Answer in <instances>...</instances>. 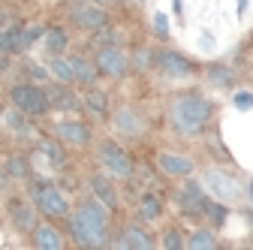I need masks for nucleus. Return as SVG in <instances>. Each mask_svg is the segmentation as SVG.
Returning a JSON list of instances; mask_svg holds the SVG:
<instances>
[{
  "mask_svg": "<svg viewBox=\"0 0 253 250\" xmlns=\"http://www.w3.org/2000/svg\"><path fill=\"white\" fill-rule=\"evenodd\" d=\"M211 118V103L199 93H184L172 103V124L181 136H196Z\"/></svg>",
  "mask_w": 253,
  "mask_h": 250,
  "instance_id": "obj_1",
  "label": "nucleus"
},
{
  "mask_svg": "<svg viewBox=\"0 0 253 250\" xmlns=\"http://www.w3.org/2000/svg\"><path fill=\"white\" fill-rule=\"evenodd\" d=\"M70 229H73L79 244H103L106 241V229H109L106 211L93 199H84L76 208V214L70 217Z\"/></svg>",
  "mask_w": 253,
  "mask_h": 250,
  "instance_id": "obj_2",
  "label": "nucleus"
},
{
  "mask_svg": "<svg viewBox=\"0 0 253 250\" xmlns=\"http://www.w3.org/2000/svg\"><path fill=\"white\" fill-rule=\"evenodd\" d=\"M9 97H12L15 109H21L24 115H42V112L51 109L48 93H45L42 87H37V84H15V87L9 90Z\"/></svg>",
  "mask_w": 253,
  "mask_h": 250,
  "instance_id": "obj_3",
  "label": "nucleus"
},
{
  "mask_svg": "<svg viewBox=\"0 0 253 250\" xmlns=\"http://www.w3.org/2000/svg\"><path fill=\"white\" fill-rule=\"evenodd\" d=\"M205 187L220 199V202H235L241 196V187L229 172H220V169H208L205 172Z\"/></svg>",
  "mask_w": 253,
  "mask_h": 250,
  "instance_id": "obj_4",
  "label": "nucleus"
},
{
  "mask_svg": "<svg viewBox=\"0 0 253 250\" xmlns=\"http://www.w3.org/2000/svg\"><path fill=\"white\" fill-rule=\"evenodd\" d=\"M34 196H37V205H40V211L42 214H48V217H63L70 211V205H67V196H63L57 187H48V184H37L34 187Z\"/></svg>",
  "mask_w": 253,
  "mask_h": 250,
  "instance_id": "obj_5",
  "label": "nucleus"
},
{
  "mask_svg": "<svg viewBox=\"0 0 253 250\" xmlns=\"http://www.w3.org/2000/svg\"><path fill=\"white\" fill-rule=\"evenodd\" d=\"M100 160H103V166H106L112 175H118V178H130V175H133L130 157H126L124 148H118L115 142H103V148H100Z\"/></svg>",
  "mask_w": 253,
  "mask_h": 250,
  "instance_id": "obj_6",
  "label": "nucleus"
},
{
  "mask_svg": "<svg viewBox=\"0 0 253 250\" xmlns=\"http://www.w3.org/2000/svg\"><path fill=\"white\" fill-rule=\"evenodd\" d=\"M126 57H124V51H118L115 45H103L100 51H97V70L103 73V76H112V79H124L126 76Z\"/></svg>",
  "mask_w": 253,
  "mask_h": 250,
  "instance_id": "obj_7",
  "label": "nucleus"
},
{
  "mask_svg": "<svg viewBox=\"0 0 253 250\" xmlns=\"http://www.w3.org/2000/svg\"><path fill=\"white\" fill-rule=\"evenodd\" d=\"M70 15H73V21L79 24V27H84V30H103L106 24H109V15H106V9H100V6H93V3H76L73 9H70Z\"/></svg>",
  "mask_w": 253,
  "mask_h": 250,
  "instance_id": "obj_8",
  "label": "nucleus"
},
{
  "mask_svg": "<svg viewBox=\"0 0 253 250\" xmlns=\"http://www.w3.org/2000/svg\"><path fill=\"white\" fill-rule=\"evenodd\" d=\"M157 67H160L163 76H169V79H184V76H190V70H193V64L178 51H160L157 54Z\"/></svg>",
  "mask_w": 253,
  "mask_h": 250,
  "instance_id": "obj_9",
  "label": "nucleus"
},
{
  "mask_svg": "<svg viewBox=\"0 0 253 250\" xmlns=\"http://www.w3.org/2000/svg\"><path fill=\"white\" fill-rule=\"evenodd\" d=\"M115 127H118V133L136 139V136L145 133V121H142V115L133 112V109H118V112H115Z\"/></svg>",
  "mask_w": 253,
  "mask_h": 250,
  "instance_id": "obj_10",
  "label": "nucleus"
},
{
  "mask_svg": "<svg viewBox=\"0 0 253 250\" xmlns=\"http://www.w3.org/2000/svg\"><path fill=\"white\" fill-rule=\"evenodd\" d=\"M30 45V37L24 27H9V30H0V51L6 54H15V51H24Z\"/></svg>",
  "mask_w": 253,
  "mask_h": 250,
  "instance_id": "obj_11",
  "label": "nucleus"
},
{
  "mask_svg": "<svg viewBox=\"0 0 253 250\" xmlns=\"http://www.w3.org/2000/svg\"><path fill=\"white\" fill-rule=\"evenodd\" d=\"M160 169L166 175H175V178H184L193 172V160L190 157H181V154H160Z\"/></svg>",
  "mask_w": 253,
  "mask_h": 250,
  "instance_id": "obj_12",
  "label": "nucleus"
},
{
  "mask_svg": "<svg viewBox=\"0 0 253 250\" xmlns=\"http://www.w3.org/2000/svg\"><path fill=\"white\" fill-rule=\"evenodd\" d=\"M90 190H93V196H97L106 208L118 205V193H115V187H112V181L106 175H90Z\"/></svg>",
  "mask_w": 253,
  "mask_h": 250,
  "instance_id": "obj_13",
  "label": "nucleus"
},
{
  "mask_svg": "<svg viewBox=\"0 0 253 250\" xmlns=\"http://www.w3.org/2000/svg\"><path fill=\"white\" fill-rule=\"evenodd\" d=\"M57 136L63 142H70V145H84L87 142V127L79 121H60L57 124Z\"/></svg>",
  "mask_w": 253,
  "mask_h": 250,
  "instance_id": "obj_14",
  "label": "nucleus"
},
{
  "mask_svg": "<svg viewBox=\"0 0 253 250\" xmlns=\"http://www.w3.org/2000/svg\"><path fill=\"white\" fill-rule=\"evenodd\" d=\"M45 93H48V103H51L54 109H79L76 93H73V90H67L63 84H57V87H48Z\"/></svg>",
  "mask_w": 253,
  "mask_h": 250,
  "instance_id": "obj_15",
  "label": "nucleus"
},
{
  "mask_svg": "<svg viewBox=\"0 0 253 250\" xmlns=\"http://www.w3.org/2000/svg\"><path fill=\"white\" fill-rule=\"evenodd\" d=\"M9 211H12V223H15V229H21V232H27V229H34L37 226V220H34V211H30L24 202H12L9 205Z\"/></svg>",
  "mask_w": 253,
  "mask_h": 250,
  "instance_id": "obj_16",
  "label": "nucleus"
},
{
  "mask_svg": "<svg viewBox=\"0 0 253 250\" xmlns=\"http://www.w3.org/2000/svg\"><path fill=\"white\" fill-rule=\"evenodd\" d=\"M34 244L42 247V250H57L63 244V238L57 235V229L51 226H34Z\"/></svg>",
  "mask_w": 253,
  "mask_h": 250,
  "instance_id": "obj_17",
  "label": "nucleus"
},
{
  "mask_svg": "<svg viewBox=\"0 0 253 250\" xmlns=\"http://www.w3.org/2000/svg\"><path fill=\"white\" fill-rule=\"evenodd\" d=\"M63 48H67V34H63V27H48L45 30V51L60 54Z\"/></svg>",
  "mask_w": 253,
  "mask_h": 250,
  "instance_id": "obj_18",
  "label": "nucleus"
},
{
  "mask_svg": "<svg viewBox=\"0 0 253 250\" xmlns=\"http://www.w3.org/2000/svg\"><path fill=\"white\" fill-rule=\"evenodd\" d=\"M73 64V73H76V82H84V84H90L93 79H97V70H93V64H87L84 57H73L70 60Z\"/></svg>",
  "mask_w": 253,
  "mask_h": 250,
  "instance_id": "obj_19",
  "label": "nucleus"
},
{
  "mask_svg": "<svg viewBox=\"0 0 253 250\" xmlns=\"http://www.w3.org/2000/svg\"><path fill=\"white\" fill-rule=\"evenodd\" d=\"M51 73H54V79H57V82H63V84L76 82L73 64H70V60H63V57H54V60H51Z\"/></svg>",
  "mask_w": 253,
  "mask_h": 250,
  "instance_id": "obj_20",
  "label": "nucleus"
},
{
  "mask_svg": "<svg viewBox=\"0 0 253 250\" xmlns=\"http://www.w3.org/2000/svg\"><path fill=\"white\" fill-rule=\"evenodd\" d=\"M121 244H130V247H142V250H148V247H151V238H148L145 232H139L136 226H126Z\"/></svg>",
  "mask_w": 253,
  "mask_h": 250,
  "instance_id": "obj_21",
  "label": "nucleus"
},
{
  "mask_svg": "<svg viewBox=\"0 0 253 250\" xmlns=\"http://www.w3.org/2000/svg\"><path fill=\"white\" fill-rule=\"evenodd\" d=\"M187 244H190V250H202V247H214L217 241H214V235H211L208 229H199L196 235H190Z\"/></svg>",
  "mask_w": 253,
  "mask_h": 250,
  "instance_id": "obj_22",
  "label": "nucleus"
},
{
  "mask_svg": "<svg viewBox=\"0 0 253 250\" xmlns=\"http://www.w3.org/2000/svg\"><path fill=\"white\" fill-rule=\"evenodd\" d=\"M139 211H142V220H154V217H160V199H157V196H145Z\"/></svg>",
  "mask_w": 253,
  "mask_h": 250,
  "instance_id": "obj_23",
  "label": "nucleus"
},
{
  "mask_svg": "<svg viewBox=\"0 0 253 250\" xmlns=\"http://www.w3.org/2000/svg\"><path fill=\"white\" fill-rule=\"evenodd\" d=\"M84 106H87L90 112H97V115H106V97H103L100 90H87Z\"/></svg>",
  "mask_w": 253,
  "mask_h": 250,
  "instance_id": "obj_24",
  "label": "nucleus"
},
{
  "mask_svg": "<svg viewBox=\"0 0 253 250\" xmlns=\"http://www.w3.org/2000/svg\"><path fill=\"white\" fill-rule=\"evenodd\" d=\"M208 79L214 82V84H232V70L229 67H208Z\"/></svg>",
  "mask_w": 253,
  "mask_h": 250,
  "instance_id": "obj_25",
  "label": "nucleus"
},
{
  "mask_svg": "<svg viewBox=\"0 0 253 250\" xmlns=\"http://www.w3.org/2000/svg\"><path fill=\"white\" fill-rule=\"evenodd\" d=\"M205 211L211 214V220H214L217 226H223V220H226V208H223V205H217V202H208V199H205Z\"/></svg>",
  "mask_w": 253,
  "mask_h": 250,
  "instance_id": "obj_26",
  "label": "nucleus"
},
{
  "mask_svg": "<svg viewBox=\"0 0 253 250\" xmlns=\"http://www.w3.org/2000/svg\"><path fill=\"white\" fill-rule=\"evenodd\" d=\"M154 30H157V37H169V18H166V12H157L154 15Z\"/></svg>",
  "mask_w": 253,
  "mask_h": 250,
  "instance_id": "obj_27",
  "label": "nucleus"
},
{
  "mask_svg": "<svg viewBox=\"0 0 253 250\" xmlns=\"http://www.w3.org/2000/svg\"><path fill=\"white\" fill-rule=\"evenodd\" d=\"M232 103H235V109H241V112H247V109H253V93H250V90H238Z\"/></svg>",
  "mask_w": 253,
  "mask_h": 250,
  "instance_id": "obj_28",
  "label": "nucleus"
},
{
  "mask_svg": "<svg viewBox=\"0 0 253 250\" xmlns=\"http://www.w3.org/2000/svg\"><path fill=\"white\" fill-rule=\"evenodd\" d=\"M6 169H9V175H12V178H24V175H27V163H24L21 157H12Z\"/></svg>",
  "mask_w": 253,
  "mask_h": 250,
  "instance_id": "obj_29",
  "label": "nucleus"
},
{
  "mask_svg": "<svg viewBox=\"0 0 253 250\" xmlns=\"http://www.w3.org/2000/svg\"><path fill=\"white\" fill-rule=\"evenodd\" d=\"M42 151L51 157V163H54V166H60V163H63V151H60L54 142H42Z\"/></svg>",
  "mask_w": 253,
  "mask_h": 250,
  "instance_id": "obj_30",
  "label": "nucleus"
},
{
  "mask_svg": "<svg viewBox=\"0 0 253 250\" xmlns=\"http://www.w3.org/2000/svg\"><path fill=\"white\" fill-rule=\"evenodd\" d=\"M6 124H9L12 130H24V112H21V109L9 112V115H6Z\"/></svg>",
  "mask_w": 253,
  "mask_h": 250,
  "instance_id": "obj_31",
  "label": "nucleus"
},
{
  "mask_svg": "<svg viewBox=\"0 0 253 250\" xmlns=\"http://www.w3.org/2000/svg\"><path fill=\"white\" fill-rule=\"evenodd\" d=\"M163 244H166V247H172V250L184 247V241H181V235H178V232H166V235H163Z\"/></svg>",
  "mask_w": 253,
  "mask_h": 250,
  "instance_id": "obj_32",
  "label": "nucleus"
},
{
  "mask_svg": "<svg viewBox=\"0 0 253 250\" xmlns=\"http://www.w3.org/2000/svg\"><path fill=\"white\" fill-rule=\"evenodd\" d=\"M136 67H139V70H145V67H148V48H142V51L136 54Z\"/></svg>",
  "mask_w": 253,
  "mask_h": 250,
  "instance_id": "obj_33",
  "label": "nucleus"
},
{
  "mask_svg": "<svg viewBox=\"0 0 253 250\" xmlns=\"http://www.w3.org/2000/svg\"><path fill=\"white\" fill-rule=\"evenodd\" d=\"M244 9H247V0H238V15H241Z\"/></svg>",
  "mask_w": 253,
  "mask_h": 250,
  "instance_id": "obj_34",
  "label": "nucleus"
},
{
  "mask_svg": "<svg viewBox=\"0 0 253 250\" xmlns=\"http://www.w3.org/2000/svg\"><path fill=\"white\" fill-rule=\"evenodd\" d=\"M0 24H3V15H0Z\"/></svg>",
  "mask_w": 253,
  "mask_h": 250,
  "instance_id": "obj_35",
  "label": "nucleus"
}]
</instances>
